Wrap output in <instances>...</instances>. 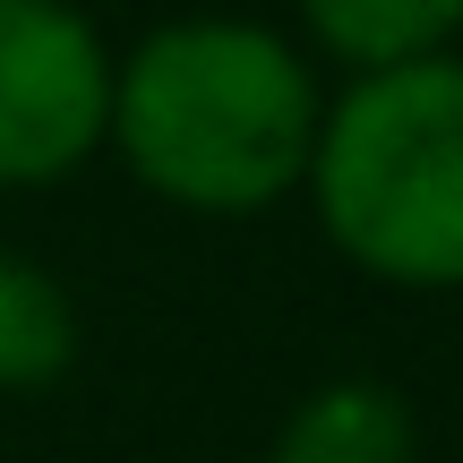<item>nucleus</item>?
Instances as JSON below:
<instances>
[{
  "label": "nucleus",
  "mask_w": 463,
  "mask_h": 463,
  "mask_svg": "<svg viewBox=\"0 0 463 463\" xmlns=\"http://www.w3.org/2000/svg\"><path fill=\"white\" fill-rule=\"evenodd\" d=\"M300 189L317 223L361 275L403 292L463 283V52H420L395 69H361L335 112H317V146Z\"/></svg>",
  "instance_id": "f03ea898"
},
{
  "label": "nucleus",
  "mask_w": 463,
  "mask_h": 463,
  "mask_svg": "<svg viewBox=\"0 0 463 463\" xmlns=\"http://www.w3.org/2000/svg\"><path fill=\"white\" fill-rule=\"evenodd\" d=\"M112 129V52L69 0H0V189H52Z\"/></svg>",
  "instance_id": "7ed1b4c3"
},
{
  "label": "nucleus",
  "mask_w": 463,
  "mask_h": 463,
  "mask_svg": "<svg viewBox=\"0 0 463 463\" xmlns=\"http://www.w3.org/2000/svg\"><path fill=\"white\" fill-rule=\"evenodd\" d=\"M78 369V300L52 266L0 249V395H52Z\"/></svg>",
  "instance_id": "39448f33"
},
{
  "label": "nucleus",
  "mask_w": 463,
  "mask_h": 463,
  "mask_svg": "<svg viewBox=\"0 0 463 463\" xmlns=\"http://www.w3.org/2000/svg\"><path fill=\"white\" fill-rule=\"evenodd\" d=\"M300 26L344 69H395L455 43L463 0H300Z\"/></svg>",
  "instance_id": "423d86ee"
},
{
  "label": "nucleus",
  "mask_w": 463,
  "mask_h": 463,
  "mask_svg": "<svg viewBox=\"0 0 463 463\" xmlns=\"http://www.w3.org/2000/svg\"><path fill=\"white\" fill-rule=\"evenodd\" d=\"M317 78L258 17H172L112 69V146L189 215H258L300 189L317 146Z\"/></svg>",
  "instance_id": "f257e3e1"
},
{
  "label": "nucleus",
  "mask_w": 463,
  "mask_h": 463,
  "mask_svg": "<svg viewBox=\"0 0 463 463\" xmlns=\"http://www.w3.org/2000/svg\"><path fill=\"white\" fill-rule=\"evenodd\" d=\"M258 463H420V420L395 386L335 378L283 420Z\"/></svg>",
  "instance_id": "20e7f679"
}]
</instances>
